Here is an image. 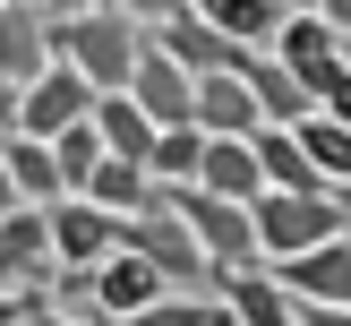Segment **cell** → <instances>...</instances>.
<instances>
[{
  "mask_svg": "<svg viewBox=\"0 0 351 326\" xmlns=\"http://www.w3.org/2000/svg\"><path fill=\"white\" fill-rule=\"evenodd\" d=\"M0 163H9V189L17 206H60V163H51V146H34V137H0Z\"/></svg>",
  "mask_w": 351,
  "mask_h": 326,
  "instance_id": "obj_17",
  "label": "cell"
},
{
  "mask_svg": "<svg viewBox=\"0 0 351 326\" xmlns=\"http://www.w3.org/2000/svg\"><path fill=\"white\" fill-rule=\"evenodd\" d=\"M249 95H257V120H266V129H300V120L317 112V103H308V86L291 78V69H274V60L249 69Z\"/></svg>",
  "mask_w": 351,
  "mask_h": 326,
  "instance_id": "obj_18",
  "label": "cell"
},
{
  "mask_svg": "<svg viewBox=\"0 0 351 326\" xmlns=\"http://www.w3.org/2000/svg\"><path fill=\"white\" fill-rule=\"evenodd\" d=\"M0 137H17V86H0Z\"/></svg>",
  "mask_w": 351,
  "mask_h": 326,
  "instance_id": "obj_26",
  "label": "cell"
},
{
  "mask_svg": "<svg viewBox=\"0 0 351 326\" xmlns=\"http://www.w3.org/2000/svg\"><path fill=\"white\" fill-rule=\"evenodd\" d=\"M223 318H232V326H300V301H291V292L283 283H274V275H223Z\"/></svg>",
  "mask_w": 351,
  "mask_h": 326,
  "instance_id": "obj_11",
  "label": "cell"
},
{
  "mask_svg": "<svg viewBox=\"0 0 351 326\" xmlns=\"http://www.w3.org/2000/svg\"><path fill=\"white\" fill-rule=\"evenodd\" d=\"M257 129H266V120H257L249 78H206L197 86V137H232V146H249Z\"/></svg>",
  "mask_w": 351,
  "mask_h": 326,
  "instance_id": "obj_12",
  "label": "cell"
},
{
  "mask_svg": "<svg viewBox=\"0 0 351 326\" xmlns=\"http://www.w3.org/2000/svg\"><path fill=\"white\" fill-rule=\"evenodd\" d=\"M51 232H43V215L34 206H17V215H0V292L9 301H43L51 292Z\"/></svg>",
  "mask_w": 351,
  "mask_h": 326,
  "instance_id": "obj_5",
  "label": "cell"
},
{
  "mask_svg": "<svg viewBox=\"0 0 351 326\" xmlns=\"http://www.w3.org/2000/svg\"><path fill=\"white\" fill-rule=\"evenodd\" d=\"M129 103L146 112V129H154V137H163V129H197V86H189L154 43L137 51V69H129Z\"/></svg>",
  "mask_w": 351,
  "mask_h": 326,
  "instance_id": "obj_7",
  "label": "cell"
},
{
  "mask_svg": "<svg viewBox=\"0 0 351 326\" xmlns=\"http://www.w3.org/2000/svg\"><path fill=\"white\" fill-rule=\"evenodd\" d=\"M163 301V275L146 266V257H129V249H112L95 266V318H112V326H129V318H146V309Z\"/></svg>",
  "mask_w": 351,
  "mask_h": 326,
  "instance_id": "obj_9",
  "label": "cell"
},
{
  "mask_svg": "<svg viewBox=\"0 0 351 326\" xmlns=\"http://www.w3.org/2000/svg\"><path fill=\"white\" fill-rule=\"evenodd\" d=\"M17 309H26V301H9V292H0V326H17Z\"/></svg>",
  "mask_w": 351,
  "mask_h": 326,
  "instance_id": "obj_29",
  "label": "cell"
},
{
  "mask_svg": "<svg viewBox=\"0 0 351 326\" xmlns=\"http://www.w3.org/2000/svg\"><path fill=\"white\" fill-rule=\"evenodd\" d=\"M86 120H95V86H86L77 69L51 60L34 86H17V137H34V146H51V137L86 129Z\"/></svg>",
  "mask_w": 351,
  "mask_h": 326,
  "instance_id": "obj_3",
  "label": "cell"
},
{
  "mask_svg": "<svg viewBox=\"0 0 351 326\" xmlns=\"http://www.w3.org/2000/svg\"><path fill=\"white\" fill-rule=\"evenodd\" d=\"M43 232H51V266H60V275H95L103 257L120 249V223H112V215H95L86 198L43 206Z\"/></svg>",
  "mask_w": 351,
  "mask_h": 326,
  "instance_id": "obj_6",
  "label": "cell"
},
{
  "mask_svg": "<svg viewBox=\"0 0 351 326\" xmlns=\"http://www.w3.org/2000/svg\"><path fill=\"white\" fill-rule=\"evenodd\" d=\"M0 215H17V189H9V163H0Z\"/></svg>",
  "mask_w": 351,
  "mask_h": 326,
  "instance_id": "obj_28",
  "label": "cell"
},
{
  "mask_svg": "<svg viewBox=\"0 0 351 326\" xmlns=\"http://www.w3.org/2000/svg\"><path fill=\"white\" fill-rule=\"evenodd\" d=\"M129 326H232V318H223V301H197V292H163V301H154L146 318H129Z\"/></svg>",
  "mask_w": 351,
  "mask_h": 326,
  "instance_id": "obj_23",
  "label": "cell"
},
{
  "mask_svg": "<svg viewBox=\"0 0 351 326\" xmlns=\"http://www.w3.org/2000/svg\"><path fill=\"white\" fill-rule=\"evenodd\" d=\"M266 275L300 309H351V232L326 240V249H308V257H291V266H266Z\"/></svg>",
  "mask_w": 351,
  "mask_h": 326,
  "instance_id": "obj_8",
  "label": "cell"
},
{
  "mask_svg": "<svg viewBox=\"0 0 351 326\" xmlns=\"http://www.w3.org/2000/svg\"><path fill=\"white\" fill-rule=\"evenodd\" d=\"M197 189L206 198H223V206H257V154L249 146H232V137H206V154H197Z\"/></svg>",
  "mask_w": 351,
  "mask_h": 326,
  "instance_id": "obj_15",
  "label": "cell"
},
{
  "mask_svg": "<svg viewBox=\"0 0 351 326\" xmlns=\"http://www.w3.org/2000/svg\"><path fill=\"white\" fill-rule=\"evenodd\" d=\"M43 51L60 69H77L95 95H129V69L146 51V17L120 9V0H95V9H51L43 0Z\"/></svg>",
  "mask_w": 351,
  "mask_h": 326,
  "instance_id": "obj_1",
  "label": "cell"
},
{
  "mask_svg": "<svg viewBox=\"0 0 351 326\" xmlns=\"http://www.w3.org/2000/svg\"><path fill=\"white\" fill-rule=\"evenodd\" d=\"M308 86V103H317V120H335V129H351V60L335 51V60L317 69V78H300Z\"/></svg>",
  "mask_w": 351,
  "mask_h": 326,
  "instance_id": "obj_21",
  "label": "cell"
},
{
  "mask_svg": "<svg viewBox=\"0 0 351 326\" xmlns=\"http://www.w3.org/2000/svg\"><path fill=\"white\" fill-rule=\"evenodd\" d=\"M249 223H257V257H266V266H291V257L343 240V198L335 189H308V198H274L266 189V198L249 206Z\"/></svg>",
  "mask_w": 351,
  "mask_h": 326,
  "instance_id": "obj_2",
  "label": "cell"
},
{
  "mask_svg": "<svg viewBox=\"0 0 351 326\" xmlns=\"http://www.w3.org/2000/svg\"><path fill=\"white\" fill-rule=\"evenodd\" d=\"M197 154H206V137H197V129H163V137H154V154H146L154 198H163V189H197Z\"/></svg>",
  "mask_w": 351,
  "mask_h": 326,
  "instance_id": "obj_20",
  "label": "cell"
},
{
  "mask_svg": "<svg viewBox=\"0 0 351 326\" xmlns=\"http://www.w3.org/2000/svg\"><path fill=\"white\" fill-rule=\"evenodd\" d=\"M17 326H86V318H60V309H51V292H43V301L17 309Z\"/></svg>",
  "mask_w": 351,
  "mask_h": 326,
  "instance_id": "obj_24",
  "label": "cell"
},
{
  "mask_svg": "<svg viewBox=\"0 0 351 326\" xmlns=\"http://www.w3.org/2000/svg\"><path fill=\"white\" fill-rule=\"evenodd\" d=\"M120 249H129V257H146V266L163 275V292H197V283H206V257H197V240L180 232V215H171L163 198H154L137 223H120Z\"/></svg>",
  "mask_w": 351,
  "mask_h": 326,
  "instance_id": "obj_4",
  "label": "cell"
},
{
  "mask_svg": "<svg viewBox=\"0 0 351 326\" xmlns=\"http://www.w3.org/2000/svg\"><path fill=\"white\" fill-rule=\"evenodd\" d=\"M51 163H60V198H77V189H86V172L103 163V137H95V129H69V137H51Z\"/></svg>",
  "mask_w": 351,
  "mask_h": 326,
  "instance_id": "obj_22",
  "label": "cell"
},
{
  "mask_svg": "<svg viewBox=\"0 0 351 326\" xmlns=\"http://www.w3.org/2000/svg\"><path fill=\"white\" fill-rule=\"evenodd\" d=\"M86 129L103 137V154H112V163H137V172H146L154 129H146V112H137L129 95H95V120H86Z\"/></svg>",
  "mask_w": 351,
  "mask_h": 326,
  "instance_id": "obj_16",
  "label": "cell"
},
{
  "mask_svg": "<svg viewBox=\"0 0 351 326\" xmlns=\"http://www.w3.org/2000/svg\"><path fill=\"white\" fill-rule=\"evenodd\" d=\"M43 69V0H0V86H34Z\"/></svg>",
  "mask_w": 351,
  "mask_h": 326,
  "instance_id": "obj_10",
  "label": "cell"
},
{
  "mask_svg": "<svg viewBox=\"0 0 351 326\" xmlns=\"http://www.w3.org/2000/svg\"><path fill=\"white\" fill-rule=\"evenodd\" d=\"M291 137H300L308 172H317V181L335 189V198H351V129H335V120H317V112H308V120H300Z\"/></svg>",
  "mask_w": 351,
  "mask_h": 326,
  "instance_id": "obj_19",
  "label": "cell"
},
{
  "mask_svg": "<svg viewBox=\"0 0 351 326\" xmlns=\"http://www.w3.org/2000/svg\"><path fill=\"white\" fill-rule=\"evenodd\" d=\"M335 51H343V43H335V26H326L317 9H283V26H274V51H266V60L291 69V78H317Z\"/></svg>",
  "mask_w": 351,
  "mask_h": 326,
  "instance_id": "obj_14",
  "label": "cell"
},
{
  "mask_svg": "<svg viewBox=\"0 0 351 326\" xmlns=\"http://www.w3.org/2000/svg\"><path fill=\"white\" fill-rule=\"evenodd\" d=\"M300 326H351V309H300Z\"/></svg>",
  "mask_w": 351,
  "mask_h": 326,
  "instance_id": "obj_27",
  "label": "cell"
},
{
  "mask_svg": "<svg viewBox=\"0 0 351 326\" xmlns=\"http://www.w3.org/2000/svg\"><path fill=\"white\" fill-rule=\"evenodd\" d=\"M317 17L335 26V43H351V0H317Z\"/></svg>",
  "mask_w": 351,
  "mask_h": 326,
  "instance_id": "obj_25",
  "label": "cell"
},
{
  "mask_svg": "<svg viewBox=\"0 0 351 326\" xmlns=\"http://www.w3.org/2000/svg\"><path fill=\"white\" fill-rule=\"evenodd\" d=\"M189 9H197L206 26L223 34V43L257 51V60L274 51V26H283V0H189Z\"/></svg>",
  "mask_w": 351,
  "mask_h": 326,
  "instance_id": "obj_13",
  "label": "cell"
}]
</instances>
